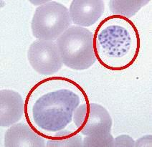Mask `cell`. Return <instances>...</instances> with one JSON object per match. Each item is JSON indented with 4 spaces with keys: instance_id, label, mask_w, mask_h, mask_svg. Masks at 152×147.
Masks as SVG:
<instances>
[{
    "instance_id": "6da1fadb",
    "label": "cell",
    "mask_w": 152,
    "mask_h": 147,
    "mask_svg": "<svg viewBox=\"0 0 152 147\" xmlns=\"http://www.w3.org/2000/svg\"><path fill=\"white\" fill-rule=\"evenodd\" d=\"M80 85L63 76L39 81L30 89L25 101L27 124L45 139L72 123L74 110L88 102Z\"/></svg>"
},
{
    "instance_id": "7a4b0ae2",
    "label": "cell",
    "mask_w": 152,
    "mask_h": 147,
    "mask_svg": "<svg viewBox=\"0 0 152 147\" xmlns=\"http://www.w3.org/2000/svg\"><path fill=\"white\" fill-rule=\"evenodd\" d=\"M96 60L105 68L121 71L131 67L139 56L141 37L129 19L118 15L106 17L93 34Z\"/></svg>"
},
{
    "instance_id": "3957f363",
    "label": "cell",
    "mask_w": 152,
    "mask_h": 147,
    "mask_svg": "<svg viewBox=\"0 0 152 147\" xmlns=\"http://www.w3.org/2000/svg\"><path fill=\"white\" fill-rule=\"evenodd\" d=\"M55 42L63 65L69 68L87 70L96 63L93 34L87 28L71 25Z\"/></svg>"
},
{
    "instance_id": "277c9868",
    "label": "cell",
    "mask_w": 152,
    "mask_h": 147,
    "mask_svg": "<svg viewBox=\"0 0 152 147\" xmlns=\"http://www.w3.org/2000/svg\"><path fill=\"white\" fill-rule=\"evenodd\" d=\"M69 10L55 1L36 8L31 22L32 34L41 40L56 41L71 26Z\"/></svg>"
},
{
    "instance_id": "5b68a950",
    "label": "cell",
    "mask_w": 152,
    "mask_h": 147,
    "mask_svg": "<svg viewBox=\"0 0 152 147\" xmlns=\"http://www.w3.org/2000/svg\"><path fill=\"white\" fill-rule=\"evenodd\" d=\"M72 121L83 136H93L111 131V116L106 108L96 103L85 102L75 108Z\"/></svg>"
},
{
    "instance_id": "8992f818",
    "label": "cell",
    "mask_w": 152,
    "mask_h": 147,
    "mask_svg": "<svg viewBox=\"0 0 152 147\" xmlns=\"http://www.w3.org/2000/svg\"><path fill=\"white\" fill-rule=\"evenodd\" d=\"M27 59L34 70L43 75L56 73L63 65L55 41L34 40L29 47Z\"/></svg>"
},
{
    "instance_id": "52a82bcc",
    "label": "cell",
    "mask_w": 152,
    "mask_h": 147,
    "mask_svg": "<svg viewBox=\"0 0 152 147\" xmlns=\"http://www.w3.org/2000/svg\"><path fill=\"white\" fill-rule=\"evenodd\" d=\"M105 10L102 0H73L69 8L72 23L88 27L94 25L101 18Z\"/></svg>"
},
{
    "instance_id": "ba28073f",
    "label": "cell",
    "mask_w": 152,
    "mask_h": 147,
    "mask_svg": "<svg viewBox=\"0 0 152 147\" xmlns=\"http://www.w3.org/2000/svg\"><path fill=\"white\" fill-rule=\"evenodd\" d=\"M4 143L5 147H45L46 139L34 131L28 124L18 122L6 131Z\"/></svg>"
},
{
    "instance_id": "9c48e42d",
    "label": "cell",
    "mask_w": 152,
    "mask_h": 147,
    "mask_svg": "<svg viewBox=\"0 0 152 147\" xmlns=\"http://www.w3.org/2000/svg\"><path fill=\"white\" fill-rule=\"evenodd\" d=\"M25 102L21 95L12 90L0 91V126L10 127L21 120Z\"/></svg>"
},
{
    "instance_id": "30bf717a",
    "label": "cell",
    "mask_w": 152,
    "mask_h": 147,
    "mask_svg": "<svg viewBox=\"0 0 152 147\" xmlns=\"http://www.w3.org/2000/svg\"><path fill=\"white\" fill-rule=\"evenodd\" d=\"M48 147H83L82 134L72 121L68 127L46 139Z\"/></svg>"
},
{
    "instance_id": "8fae6325",
    "label": "cell",
    "mask_w": 152,
    "mask_h": 147,
    "mask_svg": "<svg viewBox=\"0 0 152 147\" xmlns=\"http://www.w3.org/2000/svg\"><path fill=\"white\" fill-rule=\"evenodd\" d=\"M148 2V0H111L108 1V7L113 15H118L129 19L135 15Z\"/></svg>"
},
{
    "instance_id": "7c38bea8",
    "label": "cell",
    "mask_w": 152,
    "mask_h": 147,
    "mask_svg": "<svg viewBox=\"0 0 152 147\" xmlns=\"http://www.w3.org/2000/svg\"><path fill=\"white\" fill-rule=\"evenodd\" d=\"M83 147H114V138L110 132L86 136L83 139Z\"/></svg>"
},
{
    "instance_id": "4fadbf2b",
    "label": "cell",
    "mask_w": 152,
    "mask_h": 147,
    "mask_svg": "<svg viewBox=\"0 0 152 147\" xmlns=\"http://www.w3.org/2000/svg\"><path fill=\"white\" fill-rule=\"evenodd\" d=\"M134 141L129 135H120L114 138V147H134Z\"/></svg>"
},
{
    "instance_id": "5bb4252c",
    "label": "cell",
    "mask_w": 152,
    "mask_h": 147,
    "mask_svg": "<svg viewBox=\"0 0 152 147\" xmlns=\"http://www.w3.org/2000/svg\"><path fill=\"white\" fill-rule=\"evenodd\" d=\"M152 136L151 135H146L142 136L134 141V147H151L152 144Z\"/></svg>"
}]
</instances>
